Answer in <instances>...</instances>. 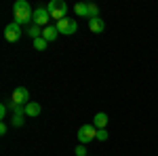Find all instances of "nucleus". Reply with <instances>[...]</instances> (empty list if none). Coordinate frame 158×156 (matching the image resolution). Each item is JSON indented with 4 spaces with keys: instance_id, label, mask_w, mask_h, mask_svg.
Segmentation results:
<instances>
[{
    "instance_id": "obj_1",
    "label": "nucleus",
    "mask_w": 158,
    "mask_h": 156,
    "mask_svg": "<svg viewBox=\"0 0 158 156\" xmlns=\"http://www.w3.org/2000/svg\"><path fill=\"white\" fill-rule=\"evenodd\" d=\"M13 15H15V23H30L32 17H34V11L30 9V2L25 0H17L13 4Z\"/></svg>"
},
{
    "instance_id": "obj_2",
    "label": "nucleus",
    "mask_w": 158,
    "mask_h": 156,
    "mask_svg": "<svg viewBox=\"0 0 158 156\" xmlns=\"http://www.w3.org/2000/svg\"><path fill=\"white\" fill-rule=\"evenodd\" d=\"M47 11H49L51 19H55V23L61 21V19H65V13H68V4L63 2V0H51L49 6H47Z\"/></svg>"
},
{
    "instance_id": "obj_3",
    "label": "nucleus",
    "mask_w": 158,
    "mask_h": 156,
    "mask_svg": "<svg viewBox=\"0 0 158 156\" xmlns=\"http://www.w3.org/2000/svg\"><path fill=\"white\" fill-rule=\"evenodd\" d=\"M27 103H30V91H27L25 86H17V89L13 91V97H11V108H15V106L25 108Z\"/></svg>"
},
{
    "instance_id": "obj_4",
    "label": "nucleus",
    "mask_w": 158,
    "mask_h": 156,
    "mask_svg": "<svg viewBox=\"0 0 158 156\" xmlns=\"http://www.w3.org/2000/svg\"><path fill=\"white\" fill-rule=\"evenodd\" d=\"M55 27H57V32H59V34H63V36H72V34H76V30H78V23H76V19L65 17V19L57 21V23H55Z\"/></svg>"
},
{
    "instance_id": "obj_5",
    "label": "nucleus",
    "mask_w": 158,
    "mask_h": 156,
    "mask_svg": "<svg viewBox=\"0 0 158 156\" xmlns=\"http://www.w3.org/2000/svg\"><path fill=\"white\" fill-rule=\"evenodd\" d=\"M93 139H97V127L95 124H82L78 129V141L80 144H89Z\"/></svg>"
},
{
    "instance_id": "obj_6",
    "label": "nucleus",
    "mask_w": 158,
    "mask_h": 156,
    "mask_svg": "<svg viewBox=\"0 0 158 156\" xmlns=\"http://www.w3.org/2000/svg\"><path fill=\"white\" fill-rule=\"evenodd\" d=\"M4 38L9 40V42H17L19 38H21V25L19 23H9L6 27H4Z\"/></svg>"
},
{
    "instance_id": "obj_7",
    "label": "nucleus",
    "mask_w": 158,
    "mask_h": 156,
    "mask_svg": "<svg viewBox=\"0 0 158 156\" xmlns=\"http://www.w3.org/2000/svg\"><path fill=\"white\" fill-rule=\"evenodd\" d=\"M49 19H51V15L47 9H36L34 11V17H32V23L38 25V27H47L49 25Z\"/></svg>"
},
{
    "instance_id": "obj_8",
    "label": "nucleus",
    "mask_w": 158,
    "mask_h": 156,
    "mask_svg": "<svg viewBox=\"0 0 158 156\" xmlns=\"http://www.w3.org/2000/svg\"><path fill=\"white\" fill-rule=\"evenodd\" d=\"M23 120H25V108L15 106V108H13V127H21Z\"/></svg>"
},
{
    "instance_id": "obj_9",
    "label": "nucleus",
    "mask_w": 158,
    "mask_h": 156,
    "mask_svg": "<svg viewBox=\"0 0 158 156\" xmlns=\"http://www.w3.org/2000/svg\"><path fill=\"white\" fill-rule=\"evenodd\" d=\"M89 30L93 34H101L106 30V23L101 21V17H95V19H89Z\"/></svg>"
},
{
    "instance_id": "obj_10",
    "label": "nucleus",
    "mask_w": 158,
    "mask_h": 156,
    "mask_svg": "<svg viewBox=\"0 0 158 156\" xmlns=\"http://www.w3.org/2000/svg\"><path fill=\"white\" fill-rule=\"evenodd\" d=\"M57 36H59V32H57L55 25H47V27H42V38H44L47 42H53Z\"/></svg>"
},
{
    "instance_id": "obj_11",
    "label": "nucleus",
    "mask_w": 158,
    "mask_h": 156,
    "mask_svg": "<svg viewBox=\"0 0 158 156\" xmlns=\"http://www.w3.org/2000/svg\"><path fill=\"white\" fill-rule=\"evenodd\" d=\"M42 112V106L38 103V101H30L27 106H25V116H30V118H34Z\"/></svg>"
},
{
    "instance_id": "obj_12",
    "label": "nucleus",
    "mask_w": 158,
    "mask_h": 156,
    "mask_svg": "<svg viewBox=\"0 0 158 156\" xmlns=\"http://www.w3.org/2000/svg\"><path fill=\"white\" fill-rule=\"evenodd\" d=\"M93 124H95L97 129H106V124H108V114H106V112H97L95 118H93Z\"/></svg>"
},
{
    "instance_id": "obj_13",
    "label": "nucleus",
    "mask_w": 158,
    "mask_h": 156,
    "mask_svg": "<svg viewBox=\"0 0 158 156\" xmlns=\"http://www.w3.org/2000/svg\"><path fill=\"white\" fill-rule=\"evenodd\" d=\"M74 13H76L78 17H89V2H78V4L74 6Z\"/></svg>"
},
{
    "instance_id": "obj_14",
    "label": "nucleus",
    "mask_w": 158,
    "mask_h": 156,
    "mask_svg": "<svg viewBox=\"0 0 158 156\" xmlns=\"http://www.w3.org/2000/svg\"><path fill=\"white\" fill-rule=\"evenodd\" d=\"M27 34H30V36L34 38V40H36V38H42V27H38V25H30V30H27Z\"/></svg>"
},
{
    "instance_id": "obj_15",
    "label": "nucleus",
    "mask_w": 158,
    "mask_h": 156,
    "mask_svg": "<svg viewBox=\"0 0 158 156\" xmlns=\"http://www.w3.org/2000/svg\"><path fill=\"white\" fill-rule=\"evenodd\" d=\"M95 17H99V6L95 2H89V19H95Z\"/></svg>"
},
{
    "instance_id": "obj_16",
    "label": "nucleus",
    "mask_w": 158,
    "mask_h": 156,
    "mask_svg": "<svg viewBox=\"0 0 158 156\" xmlns=\"http://www.w3.org/2000/svg\"><path fill=\"white\" fill-rule=\"evenodd\" d=\"M47 44H49V42H47L44 38H36V40H34V48H36V51H44Z\"/></svg>"
},
{
    "instance_id": "obj_17",
    "label": "nucleus",
    "mask_w": 158,
    "mask_h": 156,
    "mask_svg": "<svg viewBox=\"0 0 158 156\" xmlns=\"http://www.w3.org/2000/svg\"><path fill=\"white\" fill-rule=\"evenodd\" d=\"M108 131H106V129H97V139L99 141H108Z\"/></svg>"
},
{
    "instance_id": "obj_18",
    "label": "nucleus",
    "mask_w": 158,
    "mask_h": 156,
    "mask_svg": "<svg viewBox=\"0 0 158 156\" xmlns=\"http://www.w3.org/2000/svg\"><path fill=\"white\" fill-rule=\"evenodd\" d=\"M74 154H76V156H89V154H86V148H85L82 144H80V145H76V150H74Z\"/></svg>"
},
{
    "instance_id": "obj_19",
    "label": "nucleus",
    "mask_w": 158,
    "mask_h": 156,
    "mask_svg": "<svg viewBox=\"0 0 158 156\" xmlns=\"http://www.w3.org/2000/svg\"><path fill=\"white\" fill-rule=\"evenodd\" d=\"M6 110H9V106H6V103H2V106H0V116H2V118L6 116Z\"/></svg>"
},
{
    "instance_id": "obj_20",
    "label": "nucleus",
    "mask_w": 158,
    "mask_h": 156,
    "mask_svg": "<svg viewBox=\"0 0 158 156\" xmlns=\"http://www.w3.org/2000/svg\"><path fill=\"white\" fill-rule=\"evenodd\" d=\"M6 131H9V129H6V124L2 122V124H0V135H6Z\"/></svg>"
},
{
    "instance_id": "obj_21",
    "label": "nucleus",
    "mask_w": 158,
    "mask_h": 156,
    "mask_svg": "<svg viewBox=\"0 0 158 156\" xmlns=\"http://www.w3.org/2000/svg\"><path fill=\"white\" fill-rule=\"evenodd\" d=\"M89 156H91V154H89Z\"/></svg>"
}]
</instances>
